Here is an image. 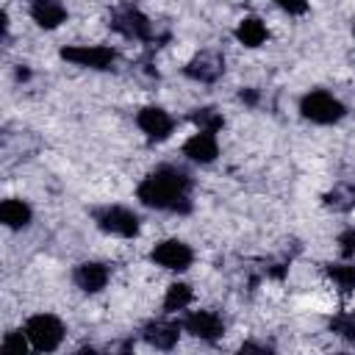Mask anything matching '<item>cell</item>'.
Masks as SVG:
<instances>
[{
  "instance_id": "9c48e42d",
  "label": "cell",
  "mask_w": 355,
  "mask_h": 355,
  "mask_svg": "<svg viewBox=\"0 0 355 355\" xmlns=\"http://www.w3.org/2000/svg\"><path fill=\"white\" fill-rule=\"evenodd\" d=\"M180 324H183V330L189 336H194L200 341H208V344H214V341H219L225 336V322H222V316L216 311H202V308L200 311H189Z\"/></svg>"
},
{
  "instance_id": "d6986e66",
  "label": "cell",
  "mask_w": 355,
  "mask_h": 355,
  "mask_svg": "<svg viewBox=\"0 0 355 355\" xmlns=\"http://www.w3.org/2000/svg\"><path fill=\"white\" fill-rule=\"evenodd\" d=\"M194 302V291L189 283H172L164 294V313H178L186 311Z\"/></svg>"
},
{
  "instance_id": "4fadbf2b",
  "label": "cell",
  "mask_w": 355,
  "mask_h": 355,
  "mask_svg": "<svg viewBox=\"0 0 355 355\" xmlns=\"http://www.w3.org/2000/svg\"><path fill=\"white\" fill-rule=\"evenodd\" d=\"M183 155L194 164H214L219 155V141L216 133L211 130H197L183 141Z\"/></svg>"
},
{
  "instance_id": "4316f807",
  "label": "cell",
  "mask_w": 355,
  "mask_h": 355,
  "mask_svg": "<svg viewBox=\"0 0 355 355\" xmlns=\"http://www.w3.org/2000/svg\"><path fill=\"white\" fill-rule=\"evenodd\" d=\"M352 33H355V25H352Z\"/></svg>"
},
{
  "instance_id": "ac0fdd59",
  "label": "cell",
  "mask_w": 355,
  "mask_h": 355,
  "mask_svg": "<svg viewBox=\"0 0 355 355\" xmlns=\"http://www.w3.org/2000/svg\"><path fill=\"white\" fill-rule=\"evenodd\" d=\"M324 272H327L330 283H333L341 294H352V291H355V263H349V261L327 263Z\"/></svg>"
},
{
  "instance_id": "603a6c76",
  "label": "cell",
  "mask_w": 355,
  "mask_h": 355,
  "mask_svg": "<svg viewBox=\"0 0 355 355\" xmlns=\"http://www.w3.org/2000/svg\"><path fill=\"white\" fill-rule=\"evenodd\" d=\"M336 244H338V255H341L344 261L355 258V227H344V230L338 233Z\"/></svg>"
},
{
  "instance_id": "30bf717a",
  "label": "cell",
  "mask_w": 355,
  "mask_h": 355,
  "mask_svg": "<svg viewBox=\"0 0 355 355\" xmlns=\"http://www.w3.org/2000/svg\"><path fill=\"white\" fill-rule=\"evenodd\" d=\"M222 72H225V55L216 50H200L183 67V75L194 83H214L222 78Z\"/></svg>"
},
{
  "instance_id": "8992f818",
  "label": "cell",
  "mask_w": 355,
  "mask_h": 355,
  "mask_svg": "<svg viewBox=\"0 0 355 355\" xmlns=\"http://www.w3.org/2000/svg\"><path fill=\"white\" fill-rule=\"evenodd\" d=\"M61 58L83 69H111L116 61V50L108 44H69L61 47Z\"/></svg>"
},
{
  "instance_id": "277c9868",
  "label": "cell",
  "mask_w": 355,
  "mask_h": 355,
  "mask_svg": "<svg viewBox=\"0 0 355 355\" xmlns=\"http://www.w3.org/2000/svg\"><path fill=\"white\" fill-rule=\"evenodd\" d=\"M108 25H111V31H116L122 39H130V42H153V39H155V25H153V19H150L141 8L130 6V3L116 6V8L111 11Z\"/></svg>"
},
{
  "instance_id": "2e32d148",
  "label": "cell",
  "mask_w": 355,
  "mask_h": 355,
  "mask_svg": "<svg viewBox=\"0 0 355 355\" xmlns=\"http://www.w3.org/2000/svg\"><path fill=\"white\" fill-rule=\"evenodd\" d=\"M266 39H269V31L261 17H244L236 25V42L244 47H261Z\"/></svg>"
},
{
  "instance_id": "7a4b0ae2",
  "label": "cell",
  "mask_w": 355,
  "mask_h": 355,
  "mask_svg": "<svg viewBox=\"0 0 355 355\" xmlns=\"http://www.w3.org/2000/svg\"><path fill=\"white\" fill-rule=\"evenodd\" d=\"M300 114H302V119H308L313 125H336L347 116V105L336 94H330L324 89H313V92L302 94Z\"/></svg>"
},
{
  "instance_id": "7402d4cb",
  "label": "cell",
  "mask_w": 355,
  "mask_h": 355,
  "mask_svg": "<svg viewBox=\"0 0 355 355\" xmlns=\"http://www.w3.org/2000/svg\"><path fill=\"white\" fill-rule=\"evenodd\" d=\"M0 347H3V352L22 355V352H28L31 341H28V333H25V330H8V333L3 336V341H0Z\"/></svg>"
},
{
  "instance_id": "5bb4252c",
  "label": "cell",
  "mask_w": 355,
  "mask_h": 355,
  "mask_svg": "<svg viewBox=\"0 0 355 355\" xmlns=\"http://www.w3.org/2000/svg\"><path fill=\"white\" fill-rule=\"evenodd\" d=\"M31 19L44 31H55L58 25L67 22V6L61 0H33L31 3Z\"/></svg>"
},
{
  "instance_id": "44dd1931",
  "label": "cell",
  "mask_w": 355,
  "mask_h": 355,
  "mask_svg": "<svg viewBox=\"0 0 355 355\" xmlns=\"http://www.w3.org/2000/svg\"><path fill=\"white\" fill-rule=\"evenodd\" d=\"M330 330L338 336V338H347V341H355V311H341L330 319Z\"/></svg>"
},
{
  "instance_id": "52a82bcc",
  "label": "cell",
  "mask_w": 355,
  "mask_h": 355,
  "mask_svg": "<svg viewBox=\"0 0 355 355\" xmlns=\"http://www.w3.org/2000/svg\"><path fill=\"white\" fill-rule=\"evenodd\" d=\"M150 261L166 272H186L194 263V250L183 239H164L150 250Z\"/></svg>"
},
{
  "instance_id": "5b68a950",
  "label": "cell",
  "mask_w": 355,
  "mask_h": 355,
  "mask_svg": "<svg viewBox=\"0 0 355 355\" xmlns=\"http://www.w3.org/2000/svg\"><path fill=\"white\" fill-rule=\"evenodd\" d=\"M22 330L28 333L31 349H36V352H55L61 347L64 336H67V327L55 313H33V316H28Z\"/></svg>"
},
{
  "instance_id": "e0dca14e",
  "label": "cell",
  "mask_w": 355,
  "mask_h": 355,
  "mask_svg": "<svg viewBox=\"0 0 355 355\" xmlns=\"http://www.w3.org/2000/svg\"><path fill=\"white\" fill-rule=\"evenodd\" d=\"M324 205L330 208V211H336V214H349L352 208H355V186L352 183H336L324 197Z\"/></svg>"
},
{
  "instance_id": "7c38bea8",
  "label": "cell",
  "mask_w": 355,
  "mask_h": 355,
  "mask_svg": "<svg viewBox=\"0 0 355 355\" xmlns=\"http://www.w3.org/2000/svg\"><path fill=\"white\" fill-rule=\"evenodd\" d=\"M180 330L183 324L180 322H172V319H150L144 327H141V338L155 347V349H172L180 338Z\"/></svg>"
},
{
  "instance_id": "9a60e30c",
  "label": "cell",
  "mask_w": 355,
  "mask_h": 355,
  "mask_svg": "<svg viewBox=\"0 0 355 355\" xmlns=\"http://www.w3.org/2000/svg\"><path fill=\"white\" fill-rule=\"evenodd\" d=\"M0 222L8 230H22L33 222V208L19 197H6L0 202Z\"/></svg>"
},
{
  "instance_id": "6da1fadb",
  "label": "cell",
  "mask_w": 355,
  "mask_h": 355,
  "mask_svg": "<svg viewBox=\"0 0 355 355\" xmlns=\"http://www.w3.org/2000/svg\"><path fill=\"white\" fill-rule=\"evenodd\" d=\"M136 197L141 205L155 208V211L189 214L191 211V175L180 166L161 164L136 186Z\"/></svg>"
},
{
  "instance_id": "ffe728a7",
  "label": "cell",
  "mask_w": 355,
  "mask_h": 355,
  "mask_svg": "<svg viewBox=\"0 0 355 355\" xmlns=\"http://www.w3.org/2000/svg\"><path fill=\"white\" fill-rule=\"evenodd\" d=\"M189 119L194 122L197 130H211V133H219L225 128V116L222 111H216L214 105H202V108H194L189 114Z\"/></svg>"
},
{
  "instance_id": "8fae6325",
  "label": "cell",
  "mask_w": 355,
  "mask_h": 355,
  "mask_svg": "<svg viewBox=\"0 0 355 355\" xmlns=\"http://www.w3.org/2000/svg\"><path fill=\"white\" fill-rule=\"evenodd\" d=\"M108 280H111V269H108L105 263H100V261H83V263H78L75 272H72V283H75L83 294H97V291H103V288L108 286Z\"/></svg>"
},
{
  "instance_id": "cb8c5ba5",
  "label": "cell",
  "mask_w": 355,
  "mask_h": 355,
  "mask_svg": "<svg viewBox=\"0 0 355 355\" xmlns=\"http://www.w3.org/2000/svg\"><path fill=\"white\" fill-rule=\"evenodd\" d=\"M277 8H283V11H288V14H294V17H300V14H305L308 11V0H272Z\"/></svg>"
},
{
  "instance_id": "3957f363",
  "label": "cell",
  "mask_w": 355,
  "mask_h": 355,
  "mask_svg": "<svg viewBox=\"0 0 355 355\" xmlns=\"http://www.w3.org/2000/svg\"><path fill=\"white\" fill-rule=\"evenodd\" d=\"M92 219L103 233L116 236V239H136L141 230L139 214L128 205H100L92 211Z\"/></svg>"
},
{
  "instance_id": "d4e9b609",
  "label": "cell",
  "mask_w": 355,
  "mask_h": 355,
  "mask_svg": "<svg viewBox=\"0 0 355 355\" xmlns=\"http://www.w3.org/2000/svg\"><path fill=\"white\" fill-rule=\"evenodd\" d=\"M239 100H241V103H247V105H255V103H258V92H255L252 86H247V89H241V92H239Z\"/></svg>"
},
{
  "instance_id": "484cf974",
  "label": "cell",
  "mask_w": 355,
  "mask_h": 355,
  "mask_svg": "<svg viewBox=\"0 0 355 355\" xmlns=\"http://www.w3.org/2000/svg\"><path fill=\"white\" fill-rule=\"evenodd\" d=\"M28 78H31V69H28L25 64H19V67H17V80H28Z\"/></svg>"
},
{
  "instance_id": "ba28073f",
  "label": "cell",
  "mask_w": 355,
  "mask_h": 355,
  "mask_svg": "<svg viewBox=\"0 0 355 355\" xmlns=\"http://www.w3.org/2000/svg\"><path fill=\"white\" fill-rule=\"evenodd\" d=\"M136 125L147 141H166L175 130V116L161 105H144L136 114Z\"/></svg>"
}]
</instances>
